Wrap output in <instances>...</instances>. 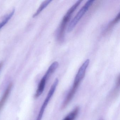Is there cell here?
Here are the masks:
<instances>
[{"mask_svg":"<svg viewBox=\"0 0 120 120\" xmlns=\"http://www.w3.org/2000/svg\"><path fill=\"white\" fill-rule=\"evenodd\" d=\"M12 86L13 85L12 83L9 84L7 88L5 89L1 99L0 100V111H1L2 109L7 100L8 99V97L9 95L11 90Z\"/></svg>","mask_w":120,"mask_h":120,"instance_id":"5b68a950","label":"cell"},{"mask_svg":"<svg viewBox=\"0 0 120 120\" xmlns=\"http://www.w3.org/2000/svg\"><path fill=\"white\" fill-rule=\"evenodd\" d=\"M80 108L77 106L68 114L63 120H74L79 112Z\"/></svg>","mask_w":120,"mask_h":120,"instance_id":"8992f818","label":"cell"},{"mask_svg":"<svg viewBox=\"0 0 120 120\" xmlns=\"http://www.w3.org/2000/svg\"><path fill=\"white\" fill-rule=\"evenodd\" d=\"M82 2V1L81 0L77 1L69 9L66 14L64 16L57 32V39L60 41H62L64 40L67 25L69 22L72 14Z\"/></svg>","mask_w":120,"mask_h":120,"instance_id":"6da1fadb","label":"cell"},{"mask_svg":"<svg viewBox=\"0 0 120 120\" xmlns=\"http://www.w3.org/2000/svg\"><path fill=\"white\" fill-rule=\"evenodd\" d=\"M3 64V63L2 62H0V71L1 70V68H2V67Z\"/></svg>","mask_w":120,"mask_h":120,"instance_id":"30bf717a","label":"cell"},{"mask_svg":"<svg viewBox=\"0 0 120 120\" xmlns=\"http://www.w3.org/2000/svg\"><path fill=\"white\" fill-rule=\"evenodd\" d=\"M52 1V0H45V1L43 2L40 7H39V8L38 9V10L36 11V13L33 16V17H35L38 16Z\"/></svg>","mask_w":120,"mask_h":120,"instance_id":"52a82bcc","label":"cell"},{"mask_svg":"<svg viewBox=\"0 0 120 120\" xmlns=\"http://www.w3.org/2000/svg\"><path fill=\"white\" fill-rule=\"evenodd\" d=\"M58 83H59V80L57 79H56L55 81H54L53 84L52 85V86L48 93L45 99V101L43 102V104L42 105V106L40 109V112L38 113V115L37 118L36 120H41L42 119L45 108L47 107L50 99H51L52 95L54 94L55 91L57 87Z\"/></svg>","mask_w":120,"mask_h":120,"instance_id":"3957f363","label":"cell"},{"mask_svg":"<svg viewBox=\"0 0 120 120\" xmlns=\"http://www.w3.org/2000/svg\"><path fill=\"white\" fill-rule=\"evenodd\" d=\"M94 0H88L85 5L83 6L79 10L77 14L74 17V18L71 21L69 24L67 31L70 33L71 31L73 30L74 27L76 26L78 22L81 19L82 17L84 15L86 12L88 11L89 8L90 7L91 5L94 2Z\"/></svg>","mask_w":120,"mask_h":120,"instance_id":"7a4b0ae2","label":"cell"},{"mask_svg":"<svg viewBox=\"0 0 120 120\" xmlns=\"http://www.w3.org/2000/svg\"><path fill=\"white\" fill-rule=\"evenodd\" d=\"M120 19V13H119L118 14L116 15V18H115L114 19H113V21H112V23H111L110 25L111 26L112 25H113V24H115L116 23H118V22L119 21Z\"/></svg>","mask_w":120,"mask_h":120,"instance_id":"9c48e42d","label":"cell"},{"mask_svg":"<svg viewBox=\"0 0 120 120\" xmlns=\"http://www.w3.org/2000/svg\"><path fill=\"white\" fill-rule=\"evenodd\" d=\"M100 120H103V119H100Z\"/></svg>","mask_w":120,"mask_h":120,"instance_id":"8fae6325","label":"cell"},{"mask_svg":"<svg viewBox=\"0 0 120 120\" xmlns=\"http://www.w3.org/2000/svg\"><path fill=\"white\" fill-rule=\"evenodd\" d=\"M14 12L15 10H14L13 11L11 12V13L7 15L2 21L0 22V29H1V28L9 21V20L11 19L13 16Z\"/></svg>","mask_w":120,"mask_h":120,"instance_id":"ba28073f","label":"cell"},{"mask_svg":"<svg viewBox=\"0 0 120 120\" xmlns=\"http://www.w3.org/2000/svg\"><path fill=\"white\" fill-rule=\"evenodd\" d=\"M49 78L47 75H45V74L44 76L42 78L38 84L36 92L35 94V98H38L42 94L45 90L47 81Z\"/></svg>","mask_w":120,"mask_h":120,"instance_id":"277c9868","label":"cell"}]
</instances>
